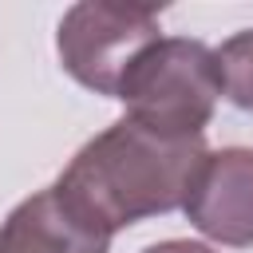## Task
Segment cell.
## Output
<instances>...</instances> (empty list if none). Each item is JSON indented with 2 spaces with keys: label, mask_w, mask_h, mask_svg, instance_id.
Wrapping results in <instances>:
<instances>
[{
  "label": "cell",
  "mask_w": 253,
  "mask_h": 253,
  "mask_svg": "<svg viewBox=\"0 0 253 253\" xmlns=\"http://www.w3.org/2000/svg\"><path fill=\"white\" fill-rule=\"evenodd\" d=\"M115 99L126 119L166 138H202L221 99L217 51L190 36H158L130 63Z\"/></svg>",
  "instance_id": "obj_2"
},
{
  "label": "cell",
  "mask_w": 253,
  "mask_h": 253,
  "mask_svg": "<svg viewBox=\"0 0 253 253\" xmlns=\"http://www.w3.org/2000/svg\"><path fill=\"white\" fill-rule=\"evenodd\" d=\"M158 12L142 4H107V0H83L71 4L55 32V51L63 71L95 91L115 99L130 63L158 40Z\"/></svg>",
  "instance_id": "obj_3"
},
{
  "label": "cell",
  "mask_w": 253,
  "mask_h": 253,
  "mask_svg": "<svg viewBox=\"0 0 253 253\" xmlns=\"http://www.w3.org/2000/svg\"><path fill=\"white\" fill-rule=\"evenodd\" d=\"M217 71H221V95L233 107L253 111V28L233 32L217 47Z\"/></svg>",
  "instance_id": "obj_6"
},
{
  "label": "cell",
  "mask_w": 253,
  "mask_h": 253,
  "mask_svg": "<svg viewBox=\"0 0 253 253\" xmlns=\"http://www.w3.org/2000/svg\"><path fill=\"white\" fill-rule=\"evenodd\" d=\"M182 213L210 241L229 249H249L253 245V150L249 146L210 150Z\"/></svg>",
  "instance_id": "obj_4"
},
{
  "label": "cell",
  "mask_w": 253,
  "mask_h": 253,
  "mask_svg": "<svg viewBox=\"0 0 253 253\" xmlns=\"http://www.w3.org/2000/svg\"><path fill=\"white\" fill-rule=\"evenodd\" d=\"M142 253H217L202 241H186V237H170V241H158V245H146Z\"/></svg>",
  "instance_id": "obj_7"
},
{
  "label": "cell",
  "mask_w": 253,
  "mask_h": 253,
  "mask_svg": "<svg viewBox=\"0 0 253 253\" xmlns=\"http://www.w3.org/2000/svg\"><path fill=\"white\" fill-rule=\"evenodd\" d=\"M206 154V138H166L123 115L83 142L51 186L75 217L115 237L134 221L182 210Z\"/></svg>",
  "instance_id": "obj_1"
},
{
  "label": "cell",
  "mask_w": 253,
  "mask_h": 253,
  "mask_svg": "<svg viewBox=\"0 0 253 253\" xmlns=\"http://www.w3.org/2000/svg\"><path fill=\"white\" fill-rule=\"evenodd\" d=\"M0 253H111V237L75 217L55 186H47L4 217Z\"/></svg>",
  "instance_id": "obj_5"
}]
</instances>
